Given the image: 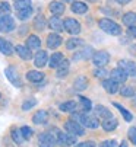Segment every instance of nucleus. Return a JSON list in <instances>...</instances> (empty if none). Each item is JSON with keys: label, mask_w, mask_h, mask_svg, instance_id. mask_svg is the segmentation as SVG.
Segmentation results:
<instances>
[{"label": "nucleus", "mask_w": 136, "mask_h": 147, "mask_svg": "<svg viewBox=\"0 0 136 147\" xmlns=\"http://www.w3.org/2000/svg\"><path fill=\"white\" fill-rule=\"evenodd\" d=\"M73 119L78 121L82 127H86V128H98L100 127V121L97 117L91 115L89 112H73L72 114Z\"/></svg>", "instance_id": "nucleus-1"}, {"label": "nucleus", "mask_w": 136, "mask_h": 147, "mask_svg": "<svg viewBox=\"0 0 136 147\" xmlns=\"http://www.w3.org/2000/svg\"><path fill=\"white\" fill-rule=\"evenodd\" d=\"M100 28L108 34V35H120L122 34V28L119 24H116L114 20H111V19H107V18H103L100 19V22H98Z\"/></svg>", "instance_id": "nucleus-2"}, {"label": "nucleus", "mask_w": 136, "mask_h": 147, "mask_svg": "<svg viewBox=\"0 0 136 147\" xmlns=\"http://www.w3.org/2000/svg\"><path fill=\"white\" fill-rule=\"evenodd\" d=\"M64 131L69 133V134H73L76 137H81V136L85 134V128L82 127L78 121H75V119H70V121H66L64 122Z\"/></svg>", "instance_id": "nucleus-3"}, {"label": "nucleus", "mask_w": 136, "mask_h": 147, "mask_svg": "<svg viewBox=\"0 0 136 147\" xmlns=\"http://www.w3.org/2000/svg\"><path fill=\"white\" fill-rule=\"evenodd\" d=\"M15 28H16L15 19L10 15H0V32L8 34L12 32Z\"/></svg>", "instance_id": "nucleus-4"}, {"label": "nucleus", "mask_w": 136, "mask_h": 147, "mask_svg": "<svg viewBox=\"0 0 136 147\" xmlns=\"http://www.w3.org/2000/svg\"><path fill=\"white\" fill-rule=\"evenodd\" d=\"M57 144L62 147H70L76 144V136L69 133H57Z\"/></svg>", "instance_id": "nucleus-5"}, {"label": "nucleus", "mask_w": 136, "mask_h": 147, "mask_svg": "<svg viewBox=\"0 0 136 147\" xmlns=\"http://www.w3.org/2000/svg\"><path fill=\"white\" fill-rule=\"evenodd\" d=\"M56 143H57V138H56V136L51 131L42 133L38 137V146L40 147H54Z\"/></svg>", "instance_id": "nucleus-6"}, {"label": "nucleus", "mask_w": 136, "mask_h": 147, "mask_svg": "<svg viewBox=\"0 0 136 147\" xmlns=\"http://www.w3.org/2000/svg\"><path fill=\"white\" fill-rule=\"evenodd\" d=\"M92 63L97 67H105L110 63V54L107 51H95L92 55Z\"/></svg>", "instance_id": "nucleus-7"}, {"label": "nucleus", "mask_w": 136, "mask_h": 147, "mask_svg": "<svg viewBox=\"0 0 136 147\" xmlns=\"http://www.w3.org/2000/svg\"><path fill=\"white\" fill-rule=\"evenodd\" d=\"M5 74H6L8 80L12 83L15 88H22V80H21V77H19V74H18L16 67H12V66L8 67V69L5 70Z\"/></svg>", "instance_id": "nucleus-8"}, {"label": "nucleus", "mask_w": 136, "mask_h": 147, "mask_svg": "<svg viewBox=\"0 0 136 147\" xmlns=\"http://www.w3.org/2000/svg\"><path fill=\"white\" fill-rule=\"evenodd\" d=\"M63 24H64V31H66V32H69V34H72V35H78V34L81 32V24L78 22L76 19L67 18Z\"/></svg>", "instance_id": "nucleus-9"}, {"label": "nucleus", "mask_w": 136, "mask_h": 147, "mask_svg": "<svg viewBox=\"0 0 136 147\" xmlns=\"http://www.w3.org/2000/svg\"><path fill=\"white\" fill-rule=\"evenodd\" d=\"M92 51H94L92 47H83L82 50H79V51H76V53L73 54L72 60H73V61H83V60H88L89 57L92 58V55H94Z\"/></svg>", "instance_id": "nucleus-10"}, {"label": "nucleus", "mask_w": 136, "mask_h": 147, "mask_svg": "<svg viewBox=\"0 0 136 147\" xmlns=\"http://www.w3.org/2000/svg\"><path fill=\"white\" fill-rule=\"evenodd\" d=\"M119 67L122 70H124L127 73V76H136V63L133 61H129V60H122L119 61Z\"/></svg>", "instance_id": "nucleus-11"}, {"label": "nucleus", "mask_w": 136, "mask_h": 147, "mask_svg": "<svg viewBox=\"0 0 136 147\" xmlns=\"http://www.w3.org/2000/svg\"><path fill=\"white\" fill-rule=\"evenodd\" d=\"M127 73L124 71V70H122L120 67H117V69H114V70H111L110 71V79H113L114 82H117L119 85L120 83H124L126 80H127Z\"/></svg>", "instance_id": "nucleus-12"}, {"label": "nucleus", "mask_w": 136, "mask_h": 147, "mask_svg": "<svg viewBox=\"0 0 136 147\" xmlns=\"http://www.w3.org/2000/svg\"><path fill=\"white\" fill-rule=\"evenodd\" d=\"M103 88H104V90H105L107 93L114 95V93L119 92V83L114 82L113 79H104V80H103Z\"/></svg>", "instance_id": "nucleus-13"}, {"label": "nucleus", "mask_w": 136, "mask_h": 147, "mask_svg": "<svg viewBox=\"0 0 136 147\" xmlns=\"http://www.w3.org/2000/svg\"><path fill=\"white\" fill-rule=\"evenodd\" d=\"M62 42H63V38H62L59 34H56V32H53V34H50V35L47 36V47L51 48V50L59 48V47L62 45Z\"/></svg>", "instance_id": "nucleus-14"}, {"label": "nucleus", "mask_w": 136, "mask_h": 147, "mask_svg": "<svg viewBox=\"0 0 136 147\" xmlns=\"http://www.w3.org/2000/svg\"><path fill=\"white\" fill-rule=\"evenodd\" d=\"M34 64L37 67H44L45 64H49V55H47V51L44 50H40L35 57H34Z\"/></svg>", "instance_id": "nucleus-15"}, {"label": "nucleus", "mask_w": 136, "mask_h": 147, "mask_svg": "<svg viewBox=\"0 0 136 147\" xmlns=\"http://www.w3.org/2000/svg\"><path fill=\"white\" fill-rule=\"evenodd\" d=\"M49 121V112L47 111H44V109H40L34 114L32 117V122L37 124V125H41V124H47Z\"/></svg>", "instance_id": "nucleus-16"}, {"label": "nucleus", "mask_w": 136, "mask_h": 147, "mask_svg": "<svg viewBox=\"0 0 136 147\" xmlns=\"http://www.w3.org/2000/svg\"><path fill=\"white\" fill-rule=\"evenodd\" d=\"M13 51H15V47L9 42L8 39H5V38L0 36V53L5 54V55H12Z\"/></svg>", "instance_id": "nucleus-17"}, {"label": "nucleus", "mask_w": 136, "mask_h": 147, "mask_svg": "<svg viewBox=\"0 0 136 147\" xmlns=\"http://www.w3.org/2000/svg\"><path fill=\"white\" fill-rule=\"evenodd\" d=\"M49 26L54 31V32H62L64 29V24L63 20H60L59 16H53L50 20H49Z\"/></svg>", "instance_id": "nucleus-18"}, {"label": "nucleus", "mask_w": 136, "mask_h": 147, "mask_svg": "<svg viewBox=\"0 0 136 147\" xmlns=\"http://www.w3.org/2000/svg\"><path fill=\"white\" fill-rule=\"evenodd\" d=\"M15 51H16V54L22 60H31V57H32V53H31V50L27 45H16L15 47Z\"/></svg>", "instance_id": "nucleus-19"}, {"label": "nucleus", "mask_w": 136, "mask_h": 147, "mask_svg": "<svg viewBox=\"0 0 136 147\" xmlns=\"http://www.w3.org/2000/svg\"><path fill=\"white\" fill-rule=\"evenodd\" d=\"M94 112H95L97 118H101V119H107V118H111L113 117V112L110 109H107L105 107H103V105H97Z\"/></svg>", "instance_id": "nucleus-20"}, {"label": "nucleus", "mask_w": 136, "mask_h": 147, "mask_svg": "<svg viewBox=\"0 0 136 147\" xmlns=\"http://www.w3.org/2000/svg\"><path fill=\"white\" fill-rule=\"evenodd\" d=\"M64 60V55L62 53H54L50 58H49V66L51 69H57L60 64H62V61Z\"/></svg>", "instance_id": "nucleus-21"}, {"label": "nucleus", "mask_w": 136, "mask_h": 147, "mask_svg": "<svg viewBox=\"0 0 136 147\" xmlns=\"http://www.w3.org/2000/svg\"><path fill=\"white\" fill-rule=\"evenodd\" d=\"M101 125H103V128H104L105 131H113L114 128H117V125H119V121H117V119H116L114 117H111V118L103 119Z\"/></svg>", "instance_id": "nucleus-22"}, {"label": "nucleus", "mask_w": 136, "mask_h": 147, "mask_svg": "<svg viewBox=\"0 0 136 147\" xmlns=\"http://www.w3.org/2000/svg\"><path fill=\"white\" fill-rule=\"evenodd\" d=\"M76 109H78V105H76L75 100H67V102H63V103L60 105V111H62V112L73 114Z\"/></svg>", "instance_id": "nucleus-23"}, {"label": "nucleus", "mask_w": 136, "mask_h": 147, "mask_svg": "<svg viewBox=\"0 0 136 147\" xmlns=\"http://www.w3.org/2000/svg\"><path fill=\"white\" fill-rule=\"evenodd\" d=\"M122 20L126 26H135L136 25V13L135 12H126L123 16H122Z\"/></svg>", "instance_id": "nucleus-24"}, {"label": "nucleus", "mask_w": 136, "mask_h": 147, "mask_svg": "<svg viewBox=\"0 0 136 147\" xmlns=\"http://www.w3.org/2000/svg\"><path fill=\"white\" fill-rule=\"evenodd\" d=\"M73 88H75V90H79V92L85 90V89L88 88V79H86L85 76H79V77L75 79V82H73Z\"/></svg>", "instance_id": "nucleus-25"}, {"label": "nucleus", "mask_w": 136, "mask_h": 147, "mask_svg": "<svg viewBox=\"0 0 136 147\" xmlns=\"http://www.w3.org/2000/svg\"><path fill=\"white\" fill-rule=\"evenodd\" d=\"M72 12L73 13H78V15H83L88 12V5L83 3V2H73L72 6H70Z\"/></svg>", "instance_id": "nucleus-26"}, {"label": "nucleus", "mask_w": 136, "mask_h": 147, "mask_svg": "<svg viewBox=\"0 0 136 147\" xmlns=\"http://www.w3.org/2000/svg\"><path fill=\"white\" fill-rule=\"evenodd\" d=\"M49 9H50V12H51L54 16H59V15H62V13L64 12V5H63L62 2H51V3L49 5Z\"/></svg>", "instance_id": "nucleus-27"}, {"label": "nucleus", "mask_w": 136, "mask_h": 147, "mask_svg": "<svg viewBox=\"0 0 136 147\" xmlns=\"http://www.w3.org/2000/svg\"><path fill=\"white\" fill-rule=\"evenodd\" d=\"M40 45H41V41H40V38H38L37 35H29V36H28V39H27V47H28L29 50H38Z\"/></svg>", "instance_id": "nucleus-28"}, {"label": "nucleus", "mask_w": 136, "mask_h": 147, "mask_svg": "<svg viewBox=\"0 0 136 147\" xmlns=\"http://www.w3.org/2000/svg\"><path fill=\"white\" fill-rule=\"evenodd\" d=\"M27 79L29 82H32V83H38V82H41L44 79V74L41 71H38V70H29L27 73Z\"/></svg>", "instance_id": "nucleus-29"}, {"label": "nucleus", "mask_w": 136, "mask_h": 147, "mask_svg": "<svg viewBox=\"0 0 136 147\" xmlns=\"http://www.w3.org/2000/svg\"><path fill=\"white\" fill-rule=\"evenodd\" d=\"M69 64H70L69 60H66V58L62 61V64L57 67V77H64L69 73Z\"/></svg>", "instance_id": "nucleus-30"}, {"label": "nucleus", "mask_w": 136, "mask_h": 147, "mask_svg": "<svg viewBox=\"0 0 136 147\" xmlns=\"http://www.w3.org/2000/svg\"><path fill=\"white\" fill-rule=\"evenodd\" d=\"M82 45H83V39H81V38H70L66 42L67 50H76L78 47H82Z\"/></svg>", "instance_id": "nucleus-31"}, {"label": "nucleus", "mask_w": 136, "mask_h": 147, "mask_svg": "<svg viewBox=\"0 0 136 147\" xmlns=\"http://www.w3.org/2000/svg\"><path fill=\"white\" fill-rule=\"evenodd\" d=\"M45 19H44V16L42 15H37L35 16V19H34V28L37 29V31H42V29H45Z\"/></svg>", "instance_id": "nucleus-32"}, {"label": "nucleus", "mask_w": 136, "mask_h": 147, "mask_svg": "<svg viewBox=\"0 0 136 147\" xmlns=\"http://www.w3.org/2000/svg\"><path fill=\"white\" fill-rule=\"evenodd\" d=\"M31 15H32V6L28 7V9H22V10H18V12H16V16H18V19H21V20L29 19Z\"/></svg>", "instance_id": "nucleus-33"}, {"label": "nucleus", "mask_w": 136, "mask_h": 147, "mask_svg": "<svg viewBox=\"0 0 136 147\" xmlns=\"http://www.w3.org/2000/svg\"><path fill=\"white\" fill-rule=\"evenodd\" d=\"M114 107H116V108H117V109L120 111V114L123 115V118H124V121H127V122H130V121L133 119V115H132V114H130V112H129L127 109H124V107H122V105H120V103H117V102H116V103H114Z\"/></svg>", "instance_id": "nucleus-34"}, {"label": "nucleus", "mask_w": 136, "mask_h": 147, "mask_svg": "<svg viewBox=\"0 0 136 147\" xmlns=\"http://www.w3.org/2000/svg\"><path fill=\"white\" fill-rule=\"evenodd\" d=\"M31 7V0H15V10H22Z\"/></svg>", "instance_id": "nucleus-35"}, {"label": "nucleus", "mask_w": 136, "mask_h": 147, "mask_svg": "<svg viewBox=\"0 0 136 147\" xmlns=\"http://www.w3.org/2000/svg\"><path fill=\"white\" fill-rule=\"evenodd\" d=\"M79 100L82 103V112H91V109H92V103H91V100L85 96H79Z\"/></svg>", "instance_id": "nucleus-36"}, {"label": "nucleus", "mask_w": 136, "mask_h": 147, "mask_svg": "<svg viewBox=\"0 0 136 147\" xmlns=\"http://www.w3.org/2000/svg\"><path fill=\"white\" fill-rule=\"evenodd\" d=\"M120 95L123 96V98H133L135 96V88L133 86H123L122 89H120Z\"/></svg>", "instance_id": "nucleus-37"}, {"label": "nucleus", "mask_w": 136, "mask_h": 147, "mask_svg": "<svg viewBox=\"0 0 136 147\" xmlns=\"http://www.w3.org/2000/svg\"><path fill=\"white\" fill-rule=\"evenodd\" d=\"M10 136H12V140H13L16 144H22V141L25 140V138H24V136H22V133H21V130H16V128H13V130H12Z\"/></svg>", "instance_id": "nucleus-38"}, {"label": "nucleus", "mask_w": 136, "mask_h": 147, "mask_svg": "<svg viewBox=\"0 0 136 147\" xmlns=\"http://www.w3.org/2000/svg\"><path fill=\"white\" fill-rule=\"evenodd\" d=\"M21 133H22V136H24V138H25V140H29V138L32 137V134H34L32 128H31V127H28V125H24V127L21 128Z\"/></svg>", "instance_id": "nucleus-39"}, {"label": "nucleus", "mask_w": 136, "mask_h": 147, "mask_svg": "<svg viewBox=\"0 0 136 147\" xmlns=\"http://www.w3.org/2000/svg\"><path fill=\"white\" fill-rule=\"evenodd\" d=\"M37 105V99H34V98H31V99H28V100H25L24 103H22V109L24 111H29L31 108H34Z\"/></svg>", "instance_id": "nucleus-40"}, {"label": "nucleus", "mask_w": 136, "mask_h": 147, "mask_svg": "<svg viewBox=\"0 0 136 147\" xmlns=\"http://www.w3.org/2000/svg\"><path fill=\"white\" fill-rule=\"evenodd\" d=\"M94 74H95V77H98V79H105L110 73H108L104 67H98V69L94 71Z\"/></svg>", "instance_id": "nucleus-41"}, {"label": "nucleus", "mask_w": 136, "mask_h": 147, "mask_svg": "<svg viewBox=\"0 0 136 147\" xmlns=\"http://www.w3.org/2000/svg\"><path fill=\"white\" fill-rule=\"evenodd\" d=\"M10 13V5L8 2H0V15H9Z\"/></svg>", "instance_id": "nucleus-42"}, {"label": "nucleus", "mask_w": 136, "mask_h": 147, "mask_svg": "<svg viewBox=\"0 0 136 147\" xmlns=\"http://www.w3.org/2000/svg\"><path fill=\"white\" fill-rule=\"evenodd\" d=\"M127 136H129V140L136 146V127H130L127 131Z\"/></svg>", "instance_id": "nucleus-43"}, {"label": "nucleus", "mask_w": 136, "mask_h": 147, "mask_svg": "<svg viewBox=\"0 0 136 147\" xmlns=\"http://www.w3.org/2000/svg\"><path fill=\"white\" fill-rule=\"evenodd\" d=\"M101 147H119L116 140H105L101 143Z\"/></svg>", "instance_id": "nucleus-44"}, {"label": "nucleus", "mask_w": 136, "mask_h": 147, "mask_svg": "<svg viewBox=\"0 0 136 147\" xmlns=\"http://www.w3.org/2000/svg\"><path fill=\"white\" fill-rule=\"evenodd\" d=\"M97 144L94 141H83V143H78L75 144V147H95Z\"/></svg>", "instance_id": "nucleus-45"}, {"label": "nucleus", "mask_w": 136, "mask_h": 147, "mask_svg": "<svg viewBox=\"0 0 136 147\" xmlns=\"http://www.w3.org/2000/svg\"><path fill=\"white\" fill-rule=\"evenodd\" d=\"M129 35H130L132 38H136V25L129 28Z\"/></svg>", "instance_id": "nucleus-46"}, {"label": "nucleus", "mask_w": 136, "mask_h": 147, "mask_svg": "<svg viewBox=\"0 0 136 147\" xmlns=\"http://www.w3.org/2000/svg\"><path fill=\"white\" fill-rule=\"evenodd\" d=\"M117 2H119L120 5H127V3L130 2V0H117Z\"/></svg>", "instance_id": "nucleus-47"}, {"label": "nucleus", "mask_w": 136, "mask_h": 147, "mask_svg": "<svg viewBox=\"0 0 136 147\" xmlns=\"http://www.w3.org/2000/svg\"><path fill=\"white\" fill-rule=\"evenodd\" d=\"M119 147H127V143H126V141H122V143L119 144Z\"/></svg>", "instance_id": "nucleus-48"}, {"label": "nucleus", "mask_w": 136, "mask_h": 147, "mask_svg": "<svg viewBox=\"0 0 136 147\" xmlns=\"http://www.w3.org/2000/svg\"><path fill=\"white\" fill-rule=\"evenodd\" d=\"M89 2H97V0H89Z\"/></svg>", "instance_id": "nucleus-49"}, {"label": "nucleus", "mask_w": 136, "mask_h": 147, "mask_svg": "<svg viewBox=\"0 0 136 147\" xmlns=\"http://www.w3.org/2000/svg\"><path fill=\"white\" fill-rule=\"evenodd\" d=\"M135 103H136V98H135Z\"/></svg>", "instance_id": "nucleus-50"}, {"label": "nucleus", "mask_w": 136, "mask_h": 147, "mask_svg": "<svg viewBox=\"0 0 136 147\" xmlns=\"http://www.w3.org/2000/svg\"><path fill=\"white\" fill-rule=\"evenodd\" d=\"M0 98H2V93H0Z\"/></svg>", "instance_id": "nucleus-51"}]
</instances>
